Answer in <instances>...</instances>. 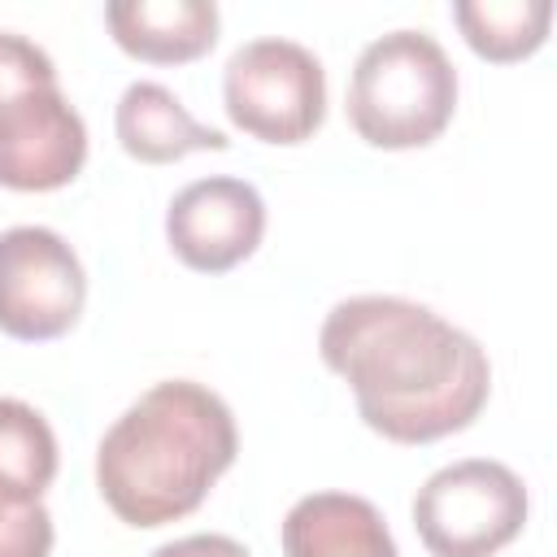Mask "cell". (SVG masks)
I'll return each mask as SVG.
<instances>
[{
  "label": "cell",
  "mask_w": 557,
  "mask_h": 557,
  "mask_svg": "<svg viewBox=\"0 0 557 557\" xmlns=\"http://www.w3.org/2000/svg\"><path fill=\"white\" fill-rule=\"evenodd\" d=\"M318 352L335 370L370 431L392 444H431L466 431L492 396V361L474 335L405 296H348Z\"/></svg>",
  "instance_id": "obj_1"
},
{
  "label": "cell",
  "mask_w": 557,
  "mask_h": 557,
  "mask_svg": "<svg viewBox=\"0 0 557 557\" xmlns=\"http://www.w3.org/2000/svg\"><path fill=\"white\" fill-rule=\"evenodd\" d=\"M239 431L226 400L191 379L152 383L100 440L96 487L126 527H165L200 509L235 466Z\"/></svg>",
  "instance_id": "obj_2"
},
{
  "label": "cell",
  "mask_w": 557,
  "mask_h": 557,
  "mask_svg": "<svg viewBox=\"0 0 557 557\" xmlns=\"http://www.w3.org/2000/svg\"><path fill=\"white\" fill-rule=\"evenodd\" d=\"M457 113V70L426 30H387L357 52L348 122L370 148H426Z\"/></svg>",
  "instance_id": "obj_3"
},
{
  "label": "cell",
  "mask_w": 557,
  "mask_h": 557,
  "mask_svg": "<svg viewBox=\"0 0 557 557\" xmlns=\"http://www.w3.org/2000/svg\"><path fill=\"white\" fill-rule=\"evenodd\" d=\"M83 161L87 126L57 87L52 57L17 30H0V187L57 191L78 178Z\"/></svg>",
  "instance_id": "obj_4"
},
{
  "label": "cell",
  "mask_w": 557,
  "mask_h": 557,
  "mask_svg": "<svg viewBox=\"0 0 557 557\" xmlns=\"http://www.w3.org/2000/svg\"><path fill=\"white\" fill-rule=\"evenodd\" d=\"M522 479L492 457L440 466L413 496V527L431 557H496L527 527Z\"/></svg>",
  "instance_id": "obj_5"
},
{
  "label": "cell",
  "mask_w": 557,
  "mask_h": 557,
  "mask_svg": "<svg viewBox=\"0 0 557 557\" xmlns=\"http://www.w3.org/2000/svg\"><path fill=\"white\" fill-rule=\"evenodd\" d=\"M222 104L226 117L261 144H305L326 117V70L305 44L261 35L231 52Z\"/></svg>",
  "instance_id": "obj_6"
},
{
  "label": "cell",
  "mask_w": 557,
  "mask_h": 557,
  "mask_svg": "<svg viewBox=\"0 0 557 557\" xmlns=\"http://www.w3.org/2000/svg\"><path fill=\"white\" fill-rule=\"evenodd\" d=\"M87 305L78 252L48 226L0 231V331L26 344L61 339Z\"/></svg>",
  "instance_id": "obj_7"
},
{
  "label": "cell",
  "mask_w": 557,
  "mask_h": 557,
  "mask_svg": "<svg viewBox=\"0 0 557 557\" xmlns=\"http://www.w3.org/2000/svg\"><path fill=\"white\" fill-rule=\"evenodd\" d=\"M265 235V200L248 178L209 174L187 183L165 209V239L187 270L226 274L257 252Z\"/></svg>",
  "instance_id": "obj_8"
},
{
  "label": "cell",
  "mask_w": 557,
  "mask_h": 557,
  "mask_svg": "<svg viewBox=\"0 0 557 557\" xmlns=\"http://www.w3.org/2000/svg\"><path fill=\"white\" fill-rule=\"evenodd\" d=\"M283 557H400L383 513L352 492H309L283 518Z\"/></svg>",
  "instance_id": "obj_9"
},
{
  "label": "cell",
  "mask_w": 557,
  "mask_h": 557,
  "mask_svg": "<svg viewBox=\"0 0 557 557\" xmlns=\"http://www.w3.org/2000/svg\"><path fill=\"white\" fill-rule=\"evenodd\" d=\"M104 22L122 52L152 65H183L218 44L213 0H113Z\"/></svg>",
  "instance_id": "obj_10"
},
{
  "label": "cell",
  "mask_w": 557,
  "mask_h": 557,
  "mask_svg": "<svg viewBox=\"0 0 557 557\" xmlns=\"http://www.w3.org/2000/svg\"><path fill=\"white\" fill-rule=\"evenodd\" d=\"M113 131L126 157L144 165H170L183 161L187 152H222L226 135L196 122L187 104L165 87V83H131L113 109Z\"/></svg>",
  "instance_id": "obj_11"
},
{
  "label": "cell",
  "mask_w": 557,
  "mask_h": 557,
  "mask_svg": "<svg viewBox=\"0 0 557 557\" xmlns=\"http://www.w3.org/2000/svg\"><path fill=\"white\" fill-rule=\"evenodd\" d=\"M57 479V435L48 418L13 396H0V496L17 505L44 500Z\"/></svg>",
  "instance_id": "obj_12"
},
{
  "label": "cell",
  "mask_w": 557,
  "mask_h": 557,
  "mask_svg": "<svg viewBox=\"0 0 557 557\" xmlns=\"http://www.w3.org/2000/svg\"><path fill=\"white\" fill-rule=\"evenodd\" d=\"M453 17L461 26V39L483 61L509 65L531 57L553 26L548 0H461L453 4Z\"/></svg>",
  "instance_id": "obj_13"
},
{
  "label": "cell",
  "mask_w": 557,
  "mask_h": 557,
  "mask_svg": "<svg viewBox=\"0 0 557 557\" xmlns=\"http://www.w3.org/2000/svg\"><path fill=\"white\" fill-rule=\"evenodd\" d=\"M52 553V513L44 500L17 505L0 496V557H48Z\"/></svg>",
  "instance_id": "obj_14"
},
{
  "label": "cell",
  "mask_w": 557,
  "mask_h": 557,
  "mask_svg": "<svg viewBox=\"0 0 557 557\" xmlns=\"http://www.w3.org/2000/svg\"><path fill=\"white\" fill-rule=\"evenodd\" d=\"M152 557H252V553H248L239 540H231V535L196 531V535H183V540L161 544Z\"/></svg>",
  "instance_id": "obj_15"
}]
</instances>
